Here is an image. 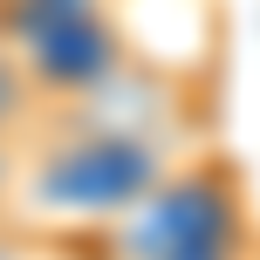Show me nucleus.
<instances>
[{
  "label": "nucleus",
  "mask_w": 260,
  "mask_h": 260,
  "mask_svg": "<svg viewBox=\"0 0 260 260\" xmlns=\"http://www.w3.org/2000/svg\"><path fill=\"white\" fill-rule=\"evenodd\" d=\"M117 260H253V219L233 165H165L123 206Z\"/></svg>",
  "instance_id": "1"
},
{
  "label": "nucleus",
  "mask_w": 260,
  "mask_h": 260,
  "mask_svg": "<svg viewBox=\"0 0 260 260\" xmlns=\"http://www.w3.org/2000/svg\"><path fill=\"white\" fill-rule=\"evenodd\" d=\"M21 206V144H0V219H14Z\"/></svg>",
  "instance_id": "2"
},
{
  "label": "nucleus",
  "mask_w": 260,
  "mask_h": 260,
  "mask_svg": "<svg viewBox=\"0 0 260 260\" xmlns=\"http://www.w3.org/2000/svg\"><path fill=\"white\" fill-rule=\"evenodd\" d=\"M35 253H41V247L21 233V226H14V219H0V260H35Z\"/></svg>",
  "instance_id": "3"
},
{
  "label": "nucleus",
  "mask_w": 260,
  "mask_h": 260,
  "mask_svg": "<svg viewBox=\"0 0 260 260\" xmlns=\"http://www.w3.org/2000/svg\"><path fill=\"white\" fill-rule=\"evenodd\" d=\"M0 48H7V7H0Z\"/></svg>",
  "instance_id": "4"
}]
</instances>
